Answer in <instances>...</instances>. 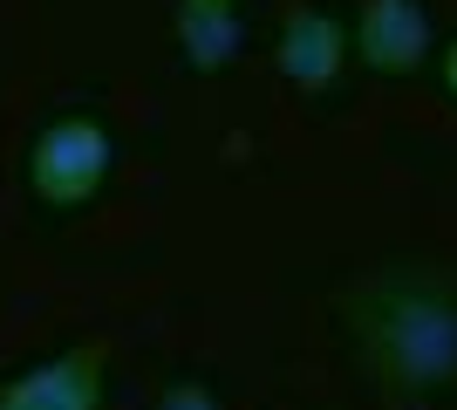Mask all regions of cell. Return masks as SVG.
Wrapping results in <instances>:
<instances>
[{
  "label": "cell",
  "mask_w": 457,
  "mask_h": 410,
  "mask_svg": "<svg viewBox=\"0 0 457 410\" xmlns=\"http://www.w3.org/2000/svg\"><path fill=\"white\" fill-rule=\"evenodd\" d=\"M348 363L389 404H437L457 390V273L437 260H382L335 288Z\"/></svg>",
  "instance_id": "obj_1"
},
{
  "label": "cell",
  "mask_w": 457,
  "mask_h": 410,
  "mask_svg": "<svg viewBox=\"0 0 457 410\" xmlns=\"http://www.w3.org/2000/svg\"><path fill=\"white\" fill-rule=\"evenodd\" d=\"M116 157H123V144H116L103 110H55L21 151V185L35 198V213L69 219V213H89L110 192Z\"/></svg>",
  "instance_id": "obj_2"
},
{
  "label": "cell",
  "mask_w": 457,
  "mask_h": 410,
  "mask_svg": "<svg viewBox=\"0 0 457 410\" xmlns=\"http://www.w3.org/2000/svg\"><path fill=\"white\" fill-rule=\"evenodd\" d=\"M348 21L328 14L321 0H294L273 28V69H280L287 89H301V96H335L348 82Z\"/></svg>",
  "instance_id": "obj_3"
},
{
  "label": "cell",
  "mask_w": 457,
  "mask_h": 410,
  "mask_svg": "<svg viewBox=\"0 0 457 410\" xmlns=\"http://www.w3.org/2000/svg\"><path fill=\"white\" fill-rule=\"evenodd\" d=\"M348 48L369 76L382 82H410L430 69L437 55V21H430V0H362L355 21H348Z\"/></svg>",
  "instance_id": "obj_4"
},
{
  "label": "cell",
  "mask_w": 457,
  "mask_h": 410,
  "mask_svg": "<svg viewBox=\"0 0 457 410\" xmlns=\"http://www.w3.org/2000/svg\"><path fill=\"white\" fill-rule=\"evenodd\" d=\"M110 397V342H69L55 356H35L28 370L0 383V410H103Z\"/></svg>",
  "instance_id": "obj_5"
},
{
  "label": "cell",
  "mask_w": 457,
  "mask_h": 410,
  "mask_svg": "<svg viewBox=\"0 0 457 410\" xmlns=\"http://www.w3.org/2000/svg\"><path fill=\"white\" fill-rule=\"evenodd\" d=\"M171 48L191 76H226L246 55V0H171Z\"/></svg>",
  "instance_id": "obj_6"
},
{
  "label": "cell",
  "mask_w": 457,
  "mask_h": 410,
  "mask_svg": "<svg viewBox=\"0 0 457 410\" xmlns=\"http://www.w3.org/2000/svg\"><path fill=\"white\" fill-rule=\"evenodd\" d=\"M151 410H226V397H219V383H205V376H164Z\"/></svg>",
  "instance_id": "obj_7"
},
{
  "label": "cell",
  "mask_w": 457,
  "mask_h": 410,
  "mask_svg": "<svg viewBox=\"0 0 457 410\" xmlns=\"http://www.w3.org/2000/svg\"><path fill=\"white\" fill-rule=\"evenodd\" d=\"M437 82H444V96L457 103V35H451V48L437 55Z\"/></svg>",
  "instance_id": "obj_8"
}]
</instances>
